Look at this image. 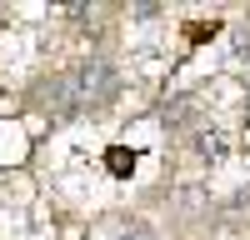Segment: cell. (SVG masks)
Wrapping results in <instances>:
<instances>
[{
  "label": "cell",
  "mask_w": 250,
  "mask_h": 240,
  "mask_svg": "<svg viewBox=\"0 0 250 240\" xmlns=\"http://www.w3.org/2000/svg\"><path fill=\"white\" fill-rule=\"evenodd\" d=\"M115 65H105V60H85V65L75 70V80H70V90H75V100H90V105H105V100L115 95Z\"/></svg>",
  "instance_id": "1"
},
{
  "label": "cell",
  "mask_w": 250,
  "mask_h": 240,
  "mask_svg": "<svg viewBox=\"0 0 250 240\" xmlns=\"http://www.w3.org/2000/svg\"><path fill=\"white\" fill-rule=\"evenodd\" d=\"M200 155L215 160V155H220V135H205V140H200Z\"/></svg>",
  "instance_id": "2"
},
{
  "label": "cell",
  "mask_w": 250,
  "mask_h": 240,
  "mask_svg": "<svg viewBox=\"0 0 250 240\" xmlns=\"http://www.w3.org/2000/svg\"><path fill=\"white\" fill-rule=\"evenodd\" d=\"M130 165H135V160L125 155V150H115V155H110V170H120V175H125V170H130Z\"/></svg>",
  "instance_id": "3"
},
{
  "label": "cell",
  "mask_w": 250,
  "mask_h": 240,
  "mask_svg": "<svg viewBox=\"0 0 250 240\" xmlns=\"http://www.w3.org/2000/svg\"><path fill=\"white\" fill-rule=\"evenodd\" d=\"M125 240H155V230H150V225H135V230L125 235Z\"/></svg>",
  "instance_id": "4"
}]
</instances>
